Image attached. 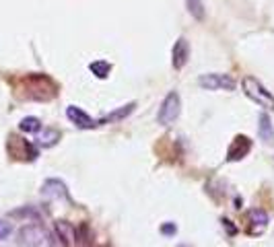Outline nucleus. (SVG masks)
<instances>
[{
    "mask_svg": "<svg viewBox=\"0 0 274 247\" xmlns=\"http://www.w3.org/2000/svg\"><path fill=\"white\" fill-rule=\"evenodd\" d=\"M241 89L243 93L252 99L254 103H258V107H264V109H274V95L254 76H245L241 80Z\"/></svg>",
    "mask_w": 274,
    "mask_h": 247,
    "instance_id": "1",
    "label": "nucleus"
},
{
    "mask_svg": "<svg viewBox=\"0 0 274 247\" xmlns=\"http://www.w3.org/2000/svg\"><path fill=\"white\" fill-rule=\"evenodd\" d=\"M19 243L23 247H49L52 237L41 225H27L19 231Z\"/></svg>",
    "mask_w": 274,
    "mask_h": 247,
    "instance_id": "2",
    "label": "nucleus"
},
{
    "mask_svg": "<svg viewBox=\"0 0 274 247\" xmlns=\"http://www.w3.org/2000/svg\"><path fill=\"white\" fill-rule=\"evenodd\" d=\"M182 114V99L176 91L167 93V97L163 99V103L159 107V114H157V120L161 126H171Z\"/></svg>",
    "mask_w": 274,
    "mask_h": 247,
    "instance_id": "3",
    "label": "nucleus"
},
{
    "mask_svg": "<svg viewBox=\"0 0 274 247\" xmlns=\"http://www.w3.org/2000/svg\"><path fill=\"white\" fill-rule=\"evenodd\" d=\"M198 85L206 91H235L237 83L233 76L229 74H221V72H212V74H202L198 78Z\"/></svg>",
    "mask_w": 274,
    "mask_h": 247,
    "instance_id": "4",
    "label": "nucleus"
},
{
    "mask_svg": "<svg viewBox=\"0 0 274 247\" xmlns=\"http://www.w3.org/2000/svg\"><path fill=\"white\" fill-rule=\"evenodd\" d=\"M188 58H190V43H188L186 37H180L176 41L173 49H171V64H173V68L176 70H182L186 66Z\"/></svg>",
    "mask_w": 274,
    "mask_h": 247,
    "instance_id": "5",
    "label": "nucleus"
},
{
    "mask_svg": "<svg viewBox=\"0 0 274 247\" xmlns=\"http://www.w3.org/2000/svg\"><path fill=\"white\" fill-rule=\"evenodd\" d=\"M66 118H68L77 128H81V130H91V128L97 126V122H95L85 109H81V107H77V105H70V107L66 109Z\"/></svg>",
    "mask_w": 274,
    "mask_h": 247,
    "instance_id": "6",
    "label": "nucleus"
},
{
    "mask_svg": "<svg viewBox=\"0 0 274 247\" xmlns=\"http://www.w3.org/2000/svg\"><path fill=\"white\" fill-rule=\"evenodd\" d=\"M41 194L49 200H66L68 198V189L64 185V181L60 179H47L43 185H41Z\"/></svg>",
    "mask_w": 274,
    "mask_h": 247,
    "instance_id": "7",
    "label": "nucleus"
},
{
    "mask_svg": "<svg viewBox=\"0 0 274 247\" xmlns=\"http://www.w3.org/2000/svg\"><path fill=\"white\" fill-rule=\"evenodd\" d=\"M250 148H252L250 140H247L245 136H237V138L233 140L231 148H229V161H239V159H243V157L250 153Z\"/></svg>",
    "mask_w": 274,
    "mask_h": 247,
    "instance_id": "8",
    "label": "nucleus"
},
{
    "mask_svg": "<svg viewBox=\"0 0 274 247\" xmlns=\"http://www.w3.org/2000/svg\"><path fill=\"white\" fill-rule=\"evenodd\" d=\"M56 233H58L60 241H62L66 247H72V245L77 243V231H74V227H72L70 223L58 221V223H56Z\"/></svg>",
    "mask_w": 274,
    "mask_h": 247,
    "instance_id": "9",
    "label": "nucleus"
},
{
    "mask_svg": "<svg viewBox=\"0 0 274 247\" xmlns=\"http://www.w3.org/2000/svg\"><path fill=\"white\" fill-rule=\"evenodd\" d=\"M58 140H60V132H58V130H54V128H43V130H39L37 136H35L37 146H43V148L54 146Z\"/></svg>",
    "mask_w": 274,
    "mask_h": 247,
    "instance_id": "10",
    "label": "nucleus"
},
{
    "mask_svg": "<svg viewBox=\"0 0 274 247\" xmlns=\"http://www.w3.org/2000/svg\"><path fill=\"white\" fill-rule=\"evenodd\" d=\"M258 134L264 142H272L274 140V128H272V122H270V116L268 114H260L258 116Z\"/></svg>",
    "mask_w": 274,
    "mask_h": 247,
    "instance_id": "11",
    "label": "nucleus"
},
{
    "mask_svg": "<svg viewBox=\"0 0 274 247\" xmlns=\"http://www.w3.org/2000/svg\"><path fill=\"white\" fill-rule=\"evenodd\" d=\"M250 223H252V231L254 233H262L266 227H268V214L262 210V208H256L250 212Z\"/></svg>",
    "mask_w": 274,
    "mask_h": 247,
    "instance_id": "12",
    "label": "nucleus"
},
{
    "mask_svg": "<svg viewBox=\"0 0 274 247\" xmlns=\"http://www.w3.org/2000/svg\"><path fill=\"white\" fill-rule=\"evenodd\" d=\"M19 130H21V132H27V134H37V132L41 130V122H39L37 118H33V116L23 118L21 124H19Z\"/></svg>",
    "mask_w": 274,
    "mask_h": 247,
    "instance_id": "13",
    "label": "nucleus"
},
{
    "mask_svg": "<svg viewBox=\"0 0 274 247\" xmlns=\"http://www.w3.org/2000/svg\"><path fill=\"white\" fill-rule=\"evenodd\" d=\"M186 7H188V13L194 19H198V21L204 19V5H202V0H186Z\"/></svg>",
    "mask_w": 274,
    "mask_h": 247,
    "instance_id": "14",
    "label": "nucleus"
},
{
    "mask_svg": "<svg viewBox=\"0 0 274 247\" xmlns=\"http://www.w3.org/2000/svg\"><path fill=\"white\" fill-rule=\"evenodd\" d=\"M89 70H91L95 76L105 78L109 72H112V64H109V62H103V60H99V62H93V64L89 66Z\"/></svg>",
    "mask_w": 274,
    "mask_h": 247,
    "instance_id": "15",
    "label": "nucleus"
},
{
    "mask_svg": "<svg viewBox=\"0 0 274 247\" xmlns=\"http://www.w3.org/2000/svg\"><path fill=\"white\" fill-rule=\"evenodd\" d=\"M132 109H134V103H130V105L122 107L120 112H116V114H112V116H107V118H103L101 122L105 124V122H114V120H122V118H126L128 114H132Z\"/></svg>",
    "mask_w": 274,
    "mask_h": 247,
    "instance_id": "16",
    "label": "nucleus"
},
{
    "mask_svg": "<svg viewBox=\"0 0 274 247\" xmlns=\"http://www.w3.org/2000/svg\"><path fill=\"white\" fill-rule=\"evenodd\" d=\"M13 233V227H11V223H7V221H0V241H5L9 235Z\"/></svg>",
    "mask_w": 274,
    "mask_h": 247,
    "instance_id": "17",
    "label": "nucleus"
},
{
    "mask_svg": "<svg viewBox=\"0 0 274 247\" xmlns=\"http://www.w3.org/2000/svg\"><path fill=\"white\" fill-rule=\"evenodd\" d=\"M178 229H176V225H165V227H163V233H165V235H173Z\"/></svg>",
    "mask_w": 274,
    "mask_h": 247,
    "instance_id": "18",
    "label": "nucleus"
}]
</instances>
